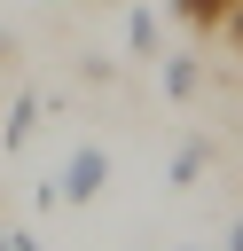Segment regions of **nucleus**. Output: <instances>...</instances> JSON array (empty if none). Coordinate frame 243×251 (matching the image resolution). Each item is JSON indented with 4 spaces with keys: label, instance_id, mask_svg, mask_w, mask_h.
<instances>
[{
    "label": "nucleus",
    "instance_id": "f257e3e1",
    "mask_svg": "<svg viewBox=\"0 0 243 251\" xmlns=\"http://www.w3.org/2000/svg\"><path fill=\"white\" fill-rule=\"evenodd\" d=\"M102 180H110V157L94 149V141H78L71 149V165H63V180H47L55 196H71V204H94L102 196Z\"/></svg>",
    "mask_w": 243,
    "mask_h": 251
},
{
    "label": "nucleus",
    "instance_id": "f03ea898",
    "mask_svg": "<svg viewBox=\"0 0 243 251\" xmlns=\"http://www.w3.org/2000/svg\"><path fill=\"white\" fill-rule=\"evenodd\" d=\"M165 94H172V102L196 94V55H165Z\"/></svg>",
    "mask_w": 243,
    "mask_h": 251
},
{
    "label": "nucleus",
    "instance_id": "7ed1b4c3",
    "mask_svg": "<svg viewBox=\"0 0 243 251\" xmlns=\"http://www.w3.org/2000/svg\"><path fill=\"white\" fill-rule=\"evenodd\" d=\"M204 157H212L204 141H180V149H172V188H188V180L204 173Z\"/></svg>",
    "mask_w": 243,
    "mask_h": 251
},
{
    "label": "nucleus",
    "instance_id": "20e7f679",
    "mask_svg": "<svg viewBox=\"0 0 243 251\" xmlns=\"http://www.w3.org/2000/svg\"><path fill=\"white\" fill-rule=\"evenodd\" d=\"M125 47H133V55H149V47H157V16H149V8H133V16H125Z\"/></svg>",
    "mask_w": 243,
    "mask_h": 251
},
{
    "label": "nucleus",
    "instance_id": "39448f33",
    "mask_svg": "<svg viewBox=\"0 0 243 251\" xmlns=\"http://www.w3.org/2000/svg\"><path fill=\"white\" fill-rule=\"evenodd\" d=\"M219 8H227V0H172L180 24H219Z\"/></svg>",
    "mask_w": 243,
    "mask_h": 251
},
{
    "label": "nucleus",
    "instance_id": "423d86ee",
    "mask_svg": "<svg viewBox=\"0 0 243 251\" xmlns=\"http://www.w3.org/2000/svg\"><path fill=\"white\" fill-rule=\"evenodd\" d=\"M219 16H227V31H235V47H243V0H227Z\"/></svg>",
    "mask_w": 243,
    "mask_h": 251
}]
</instances>
